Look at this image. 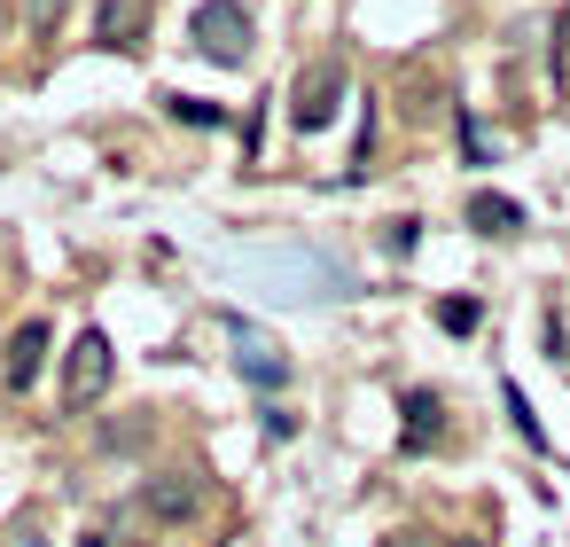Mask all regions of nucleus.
<instances>
[{
	"label": "nucleus",
	"instance_id": "1",
	"mask_svg": "<svg viewBox=\"0 0 570 547\" xmlns=\"http://www.w3.org/2000/svg\"><path fill=\"white\" fill-rule=\"evenodd\" d=\"M188 40L212 64H243L250 56V9H243V0H204V9L188 17Z\"/></svg>",
	"mask_w": 570,
	"mask_h": 547
},
{
	"label": "nucleus",
	"instance_id": "2",
	"mask_svg": "<svg viewBox=\"0 0 570 547\" xmlns=\"http://www.w3.org/2000/svg\"><path fill=\"white\" fill-rule=\"evenodd\" d=\"M336 102H344V64H336V56L305 64V79L289 87V118H297V134H321V126L336 118Z\"/></svg>",
	"mask_w": 570,
	"mask_h": 547
},
{
	"label": "nucleus",
	"instance_id": "3",
	"mask_svg": "<svg viewBox=\"0 0 570 547\" xmlns=\"http://www.w3.org/2000/svg\"><path fill=\"white\" fill-rule=\"evenodd\" d=\"M110 368H118L110 336H102V329H87V336L71 344V360H63V407H95V399L110 391Z\"/></svg>",
	"mask_w": 570,
	"mask_h": 547
},
{
	"label": "nucleus",
	"instance_id": "4",
	"mask_svg": "<svg viewBox=\"0 0 570 547\" xmlns=\"http://www.w3.org/2000/svg\"><path fill=\"white\" fill-rule=\"evenodd\" d=\"M141 508L157 524H196L204 516V477H149L141 485Z\"/></svg>",
	"mask_w": 570,
	"mask_h": 547
},
{
	"label": "nucleus",
	"instance_id": "5",
	"mask_svg": "<svg viewBox=\"0 0 570 547\" xmlns=\"http://www.w3.org/2000/svg\"><path fill=\"white\" fill-rule=\"evenodd\" d=\"M141 32H149V0H102L95 9V40L102 48H141Z\"/></svg>",
	"mask_w": 570,
	"mask_h": 547
},
{
	"label": "nucleus",
	"instance_id": "6",
	"mask_svg": "<svg viewBox=\"0 0 570 547\" xmlns=\"http://www.w3.org/2000/svg\"><path fill=\"white\" fill-rule=\"evenodd\" d=\"M40 360H48V321H24V329L9 336V391H32Z\"/></svg>",
	"mask_w": 570,
	"mask_h": 547
},
{
	"label": "nucleus",
	"instance_id": "7",
	"mask_svg": "<svg viewBox=\"0 0 570 547\" xmlns=\"http://www.w3.org/2000/svg\"><path fill=\"white\" fill-rule=\"evenodd\" d=\"M469 227H476V235H515V227H523V204L500 196V188H476V196H469Z\"/></svg>",
	"mask_w": 570,
	"mask_h": 547
},
{
	"label": "nucleus",
	"instance_id": "8",
	"mask_svg": "<svg viewBox=\"0 0 570 547\" xmlns=\"http://www.w3.org/2000/svg\"><path fill=\"white\" fill-rule=\"evenodd\" d=\"M399 407H406V453H422V446L438 438V422H445V414H438V391H422V383H414Z\"/></svg>",
	"mask_w": 570,
	"mask_h": 547
},
{
	"label": "nucleus",
	"instance_id": "9",
	"mask_svg": "<svg viewBox=\"0 0 570 547\" xmlns=\"http://www.w3.org/2000/svg\"><path fill=\"white\" fill-rule=\"evenodd\" d=\"M508 422H515V438H523V446H539V453H547V430H539V414H531V399H523L515 383H508Z\"/></svg>",
	"mask_w": 570,
	"mask_h": 547
},
{
	"label": "nucleus",
	"instance_id": "10",
	"mask_svg": "<svg viewBox=\"0 0 570 547\" xmlns=\"http://www.w3.org/2000/svg\"><path fill=\"white\" fill-rule=\"evenodd\" d=\"M63 9H71V0H24V32H32V40H56Z\"/></svg>",
	"mask_w": 570,
	"mask_h": 547
},
{
	"label": "nucleus",
	"instance_id": "11",
	"mask_svg": "<svg viewBox=\"0 0 570 547\" xmlns=\"http://www.w3.org/2000/svg\"><path fill=\"white\" fill-rule=\"evenodd\" d=\"M476 321H484V305H476V297H445V305H438V329H453V336H469Z\"/></svg>",
	"mask_w": 570,
	"mask_h": 547
},
{
	"label": "nucleus",
	"instance_id": "12",
	"mask_svg": "<svg viewBox=\"0 0 570 547\" xmlns=\"http://www.w3.org/2000/svg\"><path fill=\"white\" fill-rule=\"evenodd\" d=\"M243 375H250V383H282V375H289V360H282V352H266V344H250V352H243Z\"/></svg>",
	"mask_w": 570,
	"mask_h": 547
},
{
	"label": "nucleus",
	"instance_id": "13",
	"mask_svg": "<svg viewBox=\"0 0 570 547\" xmlns=\"http://www.w3.org/2000/svg\"><path fill=\"white\" fill-rule=\"evenodd\" d=\"M173 118H188V126H219V102H196V95H173Z\"/></svg>",
	"mask_w": 570,
	"mask_h": 547
},
{
	"label": "nucleus",
	"instance_id": "14",
	"mask_svg": "<svg viewBox=\"0 0 570 547\" xmlns=\"http://www.w3.org/2000/svg\"><path fill=\"white\" fill-rule=\"evenodd\" d=\"M445 547H484V539H445Z\"/></svg>",
	"mask_w": 570,
	"mask_h": 547
},
{
	"label": "nucleus",
	"instance_id": "15",
	"mask_svg": "<svg viewBox=\"0 0 570 547\" xmlns=\"http://www.w3.org/2000/svg\"><path fill=\"white\" fill-rule=\"evenodd\" d=\"M79 547H102V539H79Z\"/></svg>",
	"mask_w": 570,
	"mask_h": 547
}]
</instances>
